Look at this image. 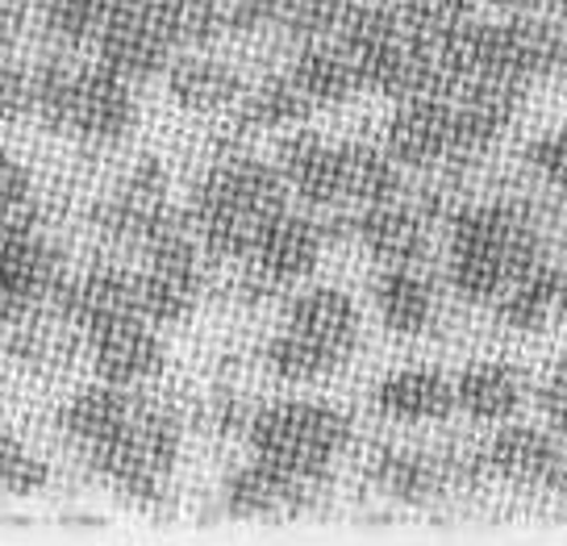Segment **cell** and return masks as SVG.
<instances>
[{
	"label": "cell",
	"instance_id": "13",
	"mask_svg": "<svg viewBox=\"0 0 567 546\" xmlns=\"http://www.w3.org/2000/svg\"><path fill=\"white\" fill-rule=\"evenodd\" d=\"M89 354L96 375L117 388L151 384L163 371V359H167L159 334L151 330L146 318H122L101 326V330H92Z\"/></svg>",
	"mask_w": 567,
	"mask_h": 546
},
{
	"label": "cell",
	"instance_id": "23",
	"mask_svg": "<svg viewBox=\"0 0 567 546\" xmlns=\"http://www.w3.org/2000/svg\"><path fill=\"white\" fill-rule=\"evenodd\" d=\"M292 84L313 101V109L326 105H342L359 92V80H354V68L347 51L338 47V38H318V42H301V51L292 59Z\"/></svg>",
	"mask_w": 567,
	"mask_h": 546
},
{
	"label": "cell",
	"instance_id": "40",
	"mask_svg": "<svg viewBox=\"0 0 567 546\" xmlns=\"http://www.w3.org/2000/svg\"><path fill=\"white\" fill-rule=\"evenodd\" d=\"M555 313L567 326V271H559V288H555Z\"/></svg>",
	"mask_w": 567,
	"mask_h": 546
},
{
	"label": "cell",
	"instance_id": "31",
	"mask_svg": "<svg viewBox=\"0 0 567 546\" xmlns=\"http://www.w3.org/2000/svg\"><path fill=\"white\" fill-rule=\"evenodd\" d=\"M264 354H267V368L276 371L280 380H288V384H313V380L334 375V371L347 363L342 354L326 351L313 338L297 334V330H288V326H284V334H276L267 342Z\"/></svg>",
	"mask_w": 567,
	"mask_h": 546
},
{
	"label": "cell",
	"instance_id": "27",
	"mask_svg": "<svg viewBox=\"0 0 567 546\" xmlns=\"http://www.w3.org/2000/svg\"><path fill=\"white\" fill-rule=\"evenodd\" d=\"M368 476L380 493L401 496V501H425L434 496L446 480V459L443 455H425V451H375Z\"/></svg>",
	"mask_w": 567,
	"mask_h": 546
},
{
	"label": "cell",
	"instance_id": "16",
	"mask_svg": "<svg viewBox=\"0 0 567 546\" xmlns=\"http://www.w3.org/2000/svg\"><path fill=\"white\" fill-rule=\"evenodd\" d=\"M351 238L380 264L413 267L430 250V217L417 205H405L401 196L363 205V213L351 217Z\"/></svg>",
	"mask_w": 567,
	"mask_h": 546
},
{
	"label": "cell",
	"instance_id": "33",
	"mask_svg": "<svg viewBox=\"0 0 567 546\" xmlns=\"http://www.w3.org/2000/svg\"><path fill=\"white\" fill-rule=\"evenodd\" d=\"M34 117V68L0 54V125H18Z\"/></svg>",
	"mask_w": 567,
	"mask_h": 546
},
{
	"label": "cell",
	"instance_id": "42",
	"mask_svg": "<svg viewBox=\"0 0 567 546\" xmlns=\"http://www.w3.org/2000/svg\"><path fill=\"white\" fill-rule=\"evenodd\" d=\"M559 84H564V96H567V63L559 68Z\"/></svg>",
	"mask_w": 567,
	"mask_h": 546
},
{
	"label": "cell",
	"instance_id": "43",
	"mask_svg": "<svg viewBox=\"0 0 567 546\" xmlns=\"http://www.w3.org/2000/svg\"><path fill=\"white\" fill-rule=\"evenodd\" d=\"M564 222H567V213H564Z\"/></svg>",
	"mask_w": 567,
	"mask_h": 546
},
{
	"label": "cell",
	"instance_id": "15",
	"mask_svg": "<svg viewBox=\"0 0 567 546\" xmlns=\"http://www.w3.org/2000/svg\"><path fill=\"white\" fill-rule=\"evenodd\" d=\"M318 484L321 476H305V472L255 455V463L226 480V509L234 517H288L313 501Z\"/></svg>",
	"mask_w": 567,
	"mask_h": 546
},
{
	"label": "cell",
	"instance_id": "12",
	"mask_svg": "<svg viewBox=\"0 0 567 546\" xmlns=\"http://www.w3.org/2000/svg\"><path fill=\"white\" fill-rule=\"evenodd\" d=\"M526 89L509 80H467L451 92L455 105V163L488 155L522 113Z\"/></svg>",
	"mask_w": 567,
	"mask_h": 546
},
{
	"label": "cell",
	"instance_id": "14",
	"mask_svg": "<svg viewBox=\"0 0 567 546\" xmlns=\"http://www.w3.org/2000/svg\"><path fill=\"white\" fill-rule=\"evenodd\" d=\"M484 463H488V476L526 484V488H564L567 484L564 446L538 425H505V430H496L488 451H484Z\"/></svg>",
	"mask_w": 567,
	"mask_h": 546
},
{
	"label": "cell",
	"instance_id": "10",
	"mask_svg": "<svg viewBox=\"0 0 567 546\" xmlns=\"http://www.w3.org/2000/svg\"><path fill=\"white\" fill-rule=\"evenodd\" d=\"M389 155L401 167L430 172V167H455V105L439 92L405 96L389 117Z\"/></svg>",
	"mask_w": 567,
	"mask_h": 546
},
{
	"label": "cell",
	"instance_id": "38",
	"mask_svg": "<svg viewBox=\"0 0 567 546\" xmlns=\"http://www.w3.org/2000/svg\"><path fill=\"white\" fill-rule=\"evenodd\" d=\"M25 34V9L13 0H0V54H9Z\"/></svg>",
	"mask_w": 567,
	"mask_h": 546
},
{
	"label": "cell",
	"instance_id": "3",
	"mask_svg": "<svg viewBox=\"0 0 567 546\" xmlns=\"http://www.w3.org/2000/svg\"><path fill=\"white\" fill-rule=\"evenodd\" d=\"M34 117L54 134L113 146L138 122L134 84L101 63L47 59L34 68Z\"/></svg>",
	"mask_w": 567,
	"mask_h": 546
},
{
	"label": "cell",
	"instance_id": "5",
	"mask_svg": "<svg viewBox=\"0 0 567 546\" xmlns=\"http://www.w3.org/2000/svg\"><path fill=\"white\" fill-rule=\"evenodd\" d=\"M176 455H179V422L167 409L142 405V401L117 439L84 451L92 472L105 476L109 484H117L134 501H159L163 480L172 476V467H176Z\"/></svg>",
	"mask_w": 567,
	"mask_h": 546
},
{
	"label": "cell",
	"instance_id": "21",
	"mask_svg": "<svg viewBox=\"0 0 567 546\" xmlns=\"http://www.w3.org/2000/svg\"><path fill=\"white\" fill-rule=\"evenodd\" d=\"M522 401H526V375L501 359L467 363L455 380V409H463L472 422H509Z\"/></svg>",
	"mask_w": 567,
	"mask_h": 546
},
{
	"label": "cell",
	"instance_id": "29",
	"mask_svg": "<svg viewBox=\"0 0 567 546\" xmlns=\"http://www.w3.org/2000/svg\"><path fill=\"white\" fill-rule=\"evenodd\" d=\"M176 51H200L226 30L217 0H142Z\"/></svg>",
	"mask_w": 567,
	"mask_h": 546
},
{
	"label": "cell",
	"instance_id": "30",
	"mask_svg": "<svg viewBox=\"0 0 567 546\" xmlns=\"http://www.w3.org/2000/svg\"><path fill=\"white\" fill-rule=\"evenodd\" d=\"M125 0H38V21L59 47H89Z\"/></svg>",
	"mask_w": 567,
	"mask_h": 546
},
{
	"label": "cell",
	"instance_id": "41",
	"mask_svg": "<svg viewBox=\"0 0 567 546\" xmlns=\"http://www.w3.org/2000/svg\"><path fill=\"white\" fill-rule=\"evenodd\" d=\"M547 9L555 13V18H559V25H567V0H550Z\"/></svg>",
	"mask_w": 567,
	"mask_h": 546
},
{
	"label": "cell",
	"instance_id": "32",
	"mask_svg": "<svg viewBox=\"0 0 567 546\" xmlns=\"http://www.w3.org/2000/svg\"><path fill=\"white\" fill-rule=\"evenodd\" d=\"M351 9L354 0H280L276 25L297 42H318V38H334Z\"/></svg>",
	"mask_w": 567,
	"mask_h": 546
},
{
	"label": "cell",
	"instance_id": "8",
	"mask_svg": "<svg viewBox=\"0 0 567 546\" xmlns=\"http://www.w3.org/2000/svg\"><path fill=\"white\" fill-rule=\"evenodd\" d=\"M179 209L167 205V172L159 159H146L130 172V176L113 188V193L96 205L92 222L105 234L109 243H122V247H146L163 222H172Z\"/></svg>",
	"mask_w": 567,
	"mask_h": 546
},
{
	"label": "cell",
	"instance_id": "19",
	"mask_svg": "<svg viewBox=\"0 0 567 546\" xmlns=\"http://www.w3.org/2000/svg\"><path fill=\"white\" fill-rule=\"evenodd\" d=\"M167 92L188 113H221L243 101V75L213 54H176L167 63Z\"/></svg>",
	"mask_w": 567,
	"mask_h": 546
},
{
	"label": "cell",
	"instance_id": "9",
	"mask_svg": "<svg viewBox=\"0 0 567 546\" xmlns=\"http://www.w3.org/2000/svg\"><path fill=\"white\" fill-rule=\"evenodd\" d=\"M51 313L59 326L84 338L109 321L138 318V276L109 264L89 267L80 276H63L51 297Z\"/></svg>",
	"mask_w": 567,
	"mask_h": 546
},
{
	"label": "cell",
	"instance_id": "34",
	"mask_svg": "<svg viewBox=\"0 0 567 546\" xmlns=\"http://www.w3.org/2000/svg\"><path fill=\"white\" fill-rule=\"evenodd\" d=\"M47 463L38 455H30L4 425H0V488L4 493H34L47 484Z\"/></svg>",
	"mask_w": 567,
	"mask_h": 546
},
{
	"label": "cell",
	"instance_id": "4",
	"mask_svg": "<svg viewBox=\"0 0 567 546\" xmlns=\"http://www.w3.org/2000/svg\"><path fill=\"white\" fill-rule=\"evenodd\" d=\"M247 439L259 459L305 476H326L351 442V418L326 401H276L250 413Z\"/></svg>",
	"mask_w": 567,
	"mask_h": 546
},
{
	"label": "cell",
	"instance_id": "22",
	"mask_svg": "<svg viewBox=\"0 0 567 546\" xmlns=\"http://www.w3.org/2000/svg\"><path fill=\"white\" fill-rule=\"evenodd\" d=\"M288 330L351 359L354 342H359V309L342 288H305L288 305Z\"/></svg>",
	"mask_w": 567,
	"mask_h": 546
},
{
	"label": "cell",
	"instance_id": "25",
	"mask_svg": "<svg viewBox=\"0 0 567 546\" xmlns=\"http://www.w3.org/2000/svg\"><path fill=\"white\" fill-rule=\"evenodd\" d=\"M375 313L392 334H422L434 318V292L413 267H389L375 280Z\"/></svg>",
	"mask_w": 567,
	"mask_h": 546
},
{
	"label": "cell",
	"instance_id": "37",
	"mask_svg": "<svg viewBox=\"0 0 567 546\" xmlns=\"http://www.w3.org/2000/svg\"><path fill=\"white\" fill-rule=\"evenodd\" d=\"M538 409L555 430H567V354L550 368V375L538 388Z\"/></svg>",
	"mask_w": 567,
	"mask_h": 546
},
{
	"label": "cell",
	"instance_id": "7",
	"mask_svg": "<svg viewBox=\"0 0 567 546\" xmlns=\"http://www.w3.org/2000/svg\"><path fill=\"white\" fill-rule=\"evenodd\" d=\"M321 247H326V229L321 222H309L301 213L280 209L276 217H267L264 229L255 234V243L247 250L250 264V288L259 292H280L288 284L309 280V271L318 267Z\"/></svg>",
	"mask_w": 567,
	"mask_h": 546
},
{
	"label": "cell",
	"instance_id": "28",
	"mask_svg": "<svg viewBox=\"0 0 567 546\" xmlns=\"http://www.w3.org/2000/svg\"><path fill=\"white\" fill-rule=\"evenodd\" d=\"M313 113V101L305 96L292 75H271L259 89L243 92L238 101V125L243 130H288V125H301Z\"/></svg>",
	"mask_w": 567,
	"mask_h": 546
},
{
	"label": "cell",
	"instance_id": "17",
	"mask_svg": "<svg viewBox=\"0 0 567 546\" xmlns=\"http://www.w3.org/2000/svg\"><path fill=\"white\" fill-rule=\"evenodd\" d=\"M276 172L284 176L288 193L305 200V205H342V159H338V146L326 142L313 130H297L280 142L276 151Z\"/></svg>",
	"mask_w": 567,
	"mask_h": 546
},
{
	"label": "cell",
	"instance_id": "11",
	"mask_svg": "<svg viewBox=\"0 0 567 546\" xmlns=\"http://www.w3.org/2000/svg\"><path fill=\"white\" fill-rule=\"evenodd\" d=\"M92 47H96V63L109 68L113 75L130 80V84L155 80L176 59V47L167 42L159 21L146 13L142 0H125L122 9L109 18L105 30L96 34Z\"/></svg>",
	"mask_w": 567,
	"mask_h": 546
},
{
	"label": "cell",
	"instance_id": "6",
	"mask_svg": "<svg viewBox=\"0 0 567 546\" xmlns=\"http://www.w3.org/2000/svg\"><path fill=\"white\" fill-rule=\"evenodd\" d=\"M63 276H68L63 255L42 238L34 209L0 222V321L4 326H18L51 309V297Z\"/></svg>",
	"mask_w": 567,
	"mask_h": 546
},
{
	"label": "cell",
	"instance_id": "39",
	"mask_svg": "<svg viewBox=\"0 0 567 546\" xmlns=\"http://www.w3.org/2000/svg\"><path fill=\"white\" fill-rule=\"evenodd\" d=\"M501 9H509V13H543L550 0H493Z\"/></svg>",
	"mask_w": 567,
	"mask_h": 546
},
{
	"label": "cell",
	"instance_id": "2",
	"mask_svg": "<svg viewBox=\"0 0 567 546\" xmlns=\"http://www.w3.org/2000/svg\"><path fill=\"white\" fill-rule=\"evenodd\" d=\"M280 209H288V184L276 163L234 151L200 176L184 213L209 259H247L255 234Z\"/></svg>",
	"mask_w": 567,
	"mask_h": 546
},
{
	"label": "cell",
	"instance_id": "20",
	"mask_svg": "<svg viewBox=\"0 0 567 546\" xmlns=\"http://www.w3.org/2000/svg\"><path fill=\"white\" fill-rule=\"evenodd\" d=\"M134 409H138V396H130V388L101 380V384L75 392L68 405L59 409V430L80 451H92V446H105L109 439H117L125 422L134 418Z\"/></svg>",
	"mask_w": 567,
	"mask_h": 546
},
{
	"label": "cell",
	"instance_id": "36",
	"mask_svg": "<svg viewBox=\"0 0 567 546\" xmlns=\"http://www.w3.org/2000/svg\"><path fill=\"white\" fill-rule=\"evenodd\" d=\"M526 163L538 179H547L555 188L567 193V125L564 130H550L543 138H534L526 146Z\"/></svg>",
	"mask_w": 567,
	"mask_h": 546
},
{
	"label": "cell",
	"instance_id": "24",
	"mask_svg": "<svg viewBox=\"0 0 567 546\" xmlns=\"http://www.w3.org/2000/svg\"><path fill=\"white\" fill-rule=\"evenodd\" d=\"M338 159H342V200L380 205V200H396L405 193L401 163L389 155V146L380 151L372 142H342Z\"/></svg>",
	"mask_w": 567,
	"mask_h": 546
},
{
	"label": "cell",
	"instance_id": "35",
	"mask_svg": "<svg viewBox=\"0 0 567 546\" xmlns=\"http://www.w3.org/2000/svg\"><path fill=\"white\" fill-rule=\"evenodd\" d=\"M30 209H34V176H30V167L18 155L0 151V222L21 217Z\"/></svg>",
	"mask_w": 567,
	"mask_h": 546
},
{
	"label": "cell",
	"instance_id": "26",
	"mask_svg": "<svg viewBox=\"0 0 567 546\" xmlns=\"http://www.w3.org/2000/svg\"><path fill=\"white\" fill-rule=\"evenodd\" d=\"M555 288H559V271L543 259L534 264L530 271H522L514 280L496 292V321L505 330H517V334H530V330H543V321L555 313Z\"/></svg>",
	"mask_w": 567,
	"mask_h": 546
},
{
	"label": "cell",
	"instance_id": "18",
	"mask_svg": "<svg viewBox=\"0 0 567 546\" xmlns=\"http://www.w3.org/2000/svg\"><path fill=\"white\" fill-rule=\"evenodd\" d=\"M372 405L389 422H443L455 409V380H446L434 368H405L392 371L389 380H380L372 392Z\"/></svg>",
	"mask_w": 567,
	"mask_h": 546
},
{
	"label": "cell",
	"instance_id": "1",
	"mask_svg": "<svg viewBox=\"0 0 567 546\" xmlns=\"http://www.w3.org/2000/svg\"><path fill=\"white\" fill-rule=\"evenodd\" d=\"M547 259V238L522 200H467L451 217V288L463 300H496L505 284Z\"/></svg>",
	"mask_w": 567,
	"mask_h": 546
}]
</instances>
